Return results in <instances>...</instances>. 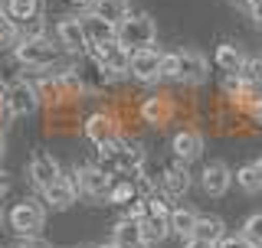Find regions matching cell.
Wrapping results in <instances>:
<instances>
[{
	"instance_id": "6da1fadb",
	"label": "cell",
	"mask_w": 262,
	"mask_h": 248,
	"mask_svg": "<svg viewBox=\"0 0 262 248\" xmlns=\"http://www.w3.org/2000/svg\"><path fill=\"white\" fill-rule=\"evenodd\" d=\"M13 56L27 69H53L62 59V46H53V39L46 36H33V39H20L13 46Z\"/></svg>"
},
{
	"instance_id": "7a4b0ae2",
	"label": "cell",
	"mask_w": 262,
	"mask_h": 248,
	"mask_svg": "<svg viewBox=\"0 0 262 248\" xmlns=\"http://www.w3.org/2000/svg\"><path fill=\"white\" fill-rule=\"evenodd\" d=\"M154 39H158V27L147 13H128L125 20L118 23V43L128 46L131 53L138 49H151Z\"/></svg>"
},
{
	"instance_id": "3957f363",
	"label": "cell",
	"mask_w": 262,
	"mask_h": 248,
	"mask_svg": "<svg viewBox=\"0 0 262 248\" xmlns=\"http://www.w3.org/2000/svg\"><path fill=\"white\" fill-rule=\"evenodd\" d=\"M89 49H92V59L102 65L108 76L131 72V49L121 46L118 39H112V43H98V46H89Z\"/></svg>"
},
{
	"instance_id": "277c9868",
	"label": "cell",
	"mask_w": 262,
	"mask_h": 248,
	"mask_svg": "<svg viewBox=\"0 0 262 248\" xmlns=\"http://www.w3.org/2000/svg\"><path fill=\"white\" fill-rule=\"evenodd\" d=\"M7 222H10V229H13L16 235H36L39 229H43V222H46V212H43V206H39V203L23 200V203H16L13 209H10Z\"/></svg>"
},
{
	"instance_id": "5b68a950",
	"label": "cell",
	"mask_w": 262,
	"mask_h": 248,
	"mask_svg": "<svg viewBox=\"0 0 262 248\" xmlns=\"http://www.w3.org/2000/svg\"><path fill=\"white\" fill-rule=\"evenodd\" d=\"M4 105H7V111L13 114V118H23V114H30V111H36V105H39V95H36V88L30 85V82H10V85L4 88Z\"/></svg>"
},
{
	"instance_id": "8992f818",
	"label": "cell",
	"mask_w": 262,
	"mask_h": 248,
	"mask_svg": "<svg viewBox=\"0 0 262 248\" xmlns=\"http://www.w3.org/2000/svg\"><path fill=\"white\" fill-rule=\"evenodd\" d=\"M56 39H59V46L66 53H85L89 49L85 27H82V20H76V16H62L56 23Z\"/></svg>"
},
{
	"instance_id": "52a82bcc",
	"label": "cell",
	"mask_w": 262,
	"mask_h": 248,
	"mask_svg": "<svg viewBox=\"0 0 262 248\" xmlns=\"http://www.w3.org/2000/svg\"><path fill=\"white\" fill-rule=\"evenodd\" d=\"M161 62H164V53L158 49H138V53H131V76L138 82H154L161 79Z\"/></svg>"
},
{
	"instance_id": "ba28073f",
	"label": "cell",
	"mask_w": 262,
	"mask_h": 248,
	"mask_svg": "<svg viewBox=\"0 0 262 248\" xmlns=\"http://www.w3.org/2000/svg\"><path fill=\"white\" fill-rule=\"evenodd\" d=\"M79 189L92 200H108L112 193V173L102 167H82L79 170Z\"/></svg>"
},
{
	"instance_id": "9c48e42d",
	"label": "cell",
	"mask_w": 262,
	"mask_h": 248,
	"mask_svg": "<svg viewBox=\"0 0 262 248\" xmlns=\"http://www.w3.org/2000/svg\"><path fill=\"white\" fill-rule=\"evenodd\" d=\"M59 177H62V170H59V163H56L53 154H33V160H30V180L39 189H49Z\"/></svg>"
},
{
	"instance_id": "30bf717a",
	"label": "cell",
	"mask_w": 262,
	"mask_h": 248,
	"mask_svg": "<svg viewBox=\"0 0 262 248\" xmlns=\"http://www.w3.org/2000/svg\"><path fill=\"white\" fill-rule=\"evenodd\" d=\"M82 27H85L89 46H98V43H112V39H118V27H115L112 20H105V16L92 13V10L82 16Z\"/></svg>"
},
{
	"instance_id": "8fae6325",
	"label": "cell",
	"mask_w": 262,
	"mask_h": 248,
	"mask_svg": "<svg viewBox=\"0 0 262 248\" xmlns=\"http://www.w3.org/2000/svg\"><path fill=\"white\" fill-rule=\"evenodd\" d=\"M46 203L53 206V209H69V206H76V196H79V183L69 177H59L49 189H43Z\"/></svg>"
},
{
	"instance_id": "7c38bea8",
	"label": "cell",
	"mask_w": 262,
	"mask_h": 248,
	"mask_svg": "<svg viewBox=\"0 0 262 248\" xmlns=\"http://www.w3.org/2000/svg\"><path fill=\"white\" fill-rule=\"evenodd\" d=\"M229 167L226 163H207L200 173V186H203V193L207 196H223L226 189H229Z\"/></svg>"
},
{
	"instance_id": "4fadbf2b",
	"label": "cell",
	"mask_w": 262,
	"mask_h": 248,
	"mask_svg": "<svg viewBox=\"0 0 262 248\" xmlns=\"http://www.w3.org/2000/svg\"><path fill=\"white\" fill-rule=\"evenodd\" d=\"M170 147H174V157L177 160H196V157L203 154V137L196 134V131H177L174 140H170Z\"/></svg>"
},
{
	"instance_id": "5bb4252c",
	"label": "cell",
	"mask_w": 262,
	"mask_h": 248,
	"mask_svg": "<svg viewBox=\"0 0 262 248\" xmlns=\"http://www.w3.org/2000/svg\"><path fill=\"white\" fill-rule=\"evenodd\" d=\"M85 137L92 140L95 147H102V144H108V140L118 137V131H115V121H112V114H92V118L85 121Z\"/></svg>"
},
{
	"instance_id": "9a60e30c",
	"label": "cell",
	"mask_w": 262,
	"mask_h": 248,
	"mask_svg": "<svg viewBox=\"0 0 262 248\" xmlns=\"http://www.w3.org/2000/svg\"><path fill=\"white\" fill-rule=\"evenodd\" d=\"M112 242H118L121 248H144V229H141V219H121L118 226H115V238Z\"/></svg>"
},
{
	"instance_id": "2e32d148",
	"label": "cell",
	"mask_w": 262,
	"mask_h": 248,
	"mask_svg": "<svg viewBox=\"0 0 262 248\" xmlns=\"http://www.w3.org/2000/svg\"><path fill=\"white\" fill-rule=\"evenodd\" d=\"M207 79V59H203L200 53H193V49H187V53H180V82H203Z\"/></svg>"
},
{
	"instance_id": "e0dca14e",
	"label": "cell",
	"mask_w": 262,
	"mask_h": 248,
	"mask_svg": "<svg viewBox=\"0 0 262 248\" xmlns=\"http://www.w3.org/2000/svg\"><path fill=\"white\" fill-rule=\"evenodd\" d=\"M161 183H164V193L177 200V196H184L187 189H190V173H187V167L174 163V167H167V170H164Z\"/></svg>"
},
{
	"instance_id": "ac0fdd59",
	"label": "cell",
	"mask_w": 262,
	"mask_h": 248,
	"mask_svg": "<svg viewBox=\"0 0 262 248\" xmlns=\"http://www.w3.org/2000/svg\"><path fill=\"white\" fill-rule=\"evenodd\" d=\"M216 65L226 72V76H243V65H246L243 49L233 46V43H223V46L216 49Z\"/></svg>"
},
{
	"instance_id": "d6986e66",
	"label": "cell",
	"mask_w": 262,
	"mask_h": 248,
	"mask_svg": "<svg viewBox=\"0 0 262 248\" xmlns=\"http://www.w3.org/2000/svg\"><path fill=\"white\" fill-rule=\"evenodd\" d=\"M223 219H216V216H200L196 219V229H193V235L190 238H203V242H216L220 245V238H223Z\"/></svg>"
},
{
	"instance_id": "ffe728a7",
	"label": "cell",
	"mask_w": 262,
	"mask_h": 248,
	"mask_svg": "<svg viewBox=\"0 0 262 248\" xmlns=\"http://www.w3.org/2000/svg\"><path fill=\"white\" fill-rule=\"evenodd\" d=\"M89 10L98 13V16H105V20H112L115 27H118V23H121V20H125V16L131 13L125 0H95V4L89 7Z\"/></svg>"
},
{
	"instance_id": "44dd1931",
	"label": "cell",
	"mask_w": 262,
	"mask_h": 248,
	"mask_svg": "<svg viewBox=\"0 0 262 248\" xmlns=\"http://www.w3.org/2000/svg\"><path fill=\"white\" fill-rule=\"evenodd\" d=\"M170 111H174V108H170L167 98H147V102L141 105V118L147 124H164L170 118Z\"/></svg>"
},
{
	"instance_id": "7402d4cb",
	"label": "cell",
	"mask_w": 262,
	"mask_h": 248,
	"mask_svg": "<svg viewBox=\"0 0 262 248\" xmlns=\"http://www.w3.org/2000/svg\"><path fill=\"white\" fill-rule=\"evenodd\" d=\"M7 16L16 23H30L39 16V0H10L7 4Z\"/></svg>"
},
{
	"instance_id": "603a6c76",
	"label": "cell",
	"mask_w": 262,
	"mask_h": 248,
	"mask_svg": "<svg viewBox=\"0 0 262 248\" xmlns=\"http://www.w3.org/2000/svg\"><path fill=\"white\" fill-rule=\"evenodd\" d=\"M196 219H200V216H196L193 209H170V232L190 238L193 229H196Z\"/></svg>"
},
{
	"instance_id": "cb8c5ba5",
	"label": "cell",
	"mask_w": 262,
	"mask_h": 248,
	"mask_svg": "<svg viewBox=\"0 0 262 248\" xmlns=\"http://www.w3.org/2000/svg\"><path fill=\"white\" fill-rule=\"evenodd\" d=\"M236 183H239L246 193H259V189H262L259 167H256V163H246V167H239V170H236Z\"/></svg>"
},
{
	"instance_id": "d4e9b609",
	"label": "cell",
	"mask_w": 262,
	"mask_h": 248,
	"mask_svg": "<svg viewBox=\"0 0 262 248\" xmlns=\"http://www.w3.org/2000/svg\"><path fill=\"white\" fill-rule=\"evenodd\" d=\"M141 229H144V242L147 245H154V242H161L164 235L170 232V219H141Z\"/></svg>"
},
{
	"instance_id": "484cf974",
	"label": "cell",
	"mask_w": 262,
	"mask_h": 248,
	"mask_svg": "<svg viewBox=\"0 0 262 248\" xmlns=\"http://www.w3.org/2000/svg\"><path fill=\"white\" fill-rule=\"evenodd\" d=\"M243 79H246V82H252V85H262V53H252V56H246Z\"/></svg>"
},
{
	"instance_id": "4316f807",
	"label": "cell",
	"mask_w": 262,
	"mask_h": 248,
	"mask_svg": "<svg viewBox=\"0 0 262 248\" xmlns=\"http://www.w3.org/2000/svg\"><path fill=\"white\" fill-rule=\"evenodd\" d=\"M243 235L249 238L252 245H259V248H262V212H256V216H249V219H246Z\"/></svg>"
},
{
	"instance_id": "83f0119b",
	"label": "cell",
	"mask_w": 262,
	"mask_h": 248,
	"mask_svg": "<svg viewBox=\"0 0 262 248\" xmlns=\"http://www.w3.org/2000/svg\"><path fill=\"white\" fill-rule=\"evenodd\" d=\"M131 200H135V183H118V186H112L108 203H115V206H128Z\"/></svg>"
},
{
	"instance_id": "f1b7e54d",
	"label": "cell",
	"mask_w": 262,
	"mask_h": 248,
	"mask_svg": "<svg viewBox=\"0 0 262 248\" xmlns=\"http://www.w3.org/2000/svg\"><path fill=\"white\" fill-rule=\"evenodd\" d=\"M161 79H180V53H164Z\"/></svg>"
},
{
	"instance_id": "f546056e",
	"label": "cell",
	"mask_w": 262,
	"mask_h": 248,
	"mask_svg": "<svg viewBox=\"0 0 262 248\" xmlns=\"http://www.w3.org/2000/svg\"><path fill=\"white\" fill-rule=\"evenodd\" d=\"M10 43H20V36H16V20H7V16L0 13V46H10Z\"/></svg>"
},
{
	"instance_id": "4dcf8cb0",
	"label": "cell",
	"mask_w": 262,
	"mask_h": 248,
	"mask_svg": "<svg viewBox=\"0 0 262 248\" xmlns=\"http://www.w3.org/2000/svg\"><path fill=\"white\" fill-rule=\"evenodd\" d=\"M223 88H226V95H236V98H243V92L249 88V82H246L243 76H226Z\"/></svg>"
},
{
	"instance_id": "1f68e13d",
	"label": "cell",
	"mask_w": 262,
	"mask_h": 248,
	"mask_svg": "<svg viewBox=\"0 0 262 248\" xmlns=\"http://www.w3.org/2000/svg\"><path fill=\"white\" fill-rule=\"evenodd\" d=\"M216 248H259V245H252L246 235H223Z\"/></svg>"
},
{
	"instance_id": "d6a6232c",
	"label": "cell",
	"mask_w": 262,
	"mask_h": 248,
	"mask_svg": "<svg viewBox=\"0 0 262 248\" xmlns=\"http://www.w3.org/2000/svg\"><path fill=\"white\" fill-rule=\"evenodd\" d=\"M249 13H252V20H256V27H262V0H252Z\"/></svg>"
},
{
	"instance_id": "836d02e7",
	"label": "cell",
	"mask_w": 262,
	"mask_h": 248,
	"mask_svg": "<svg viewBox=\"0 0 262 248\" xmlns=\"http://www.w3.org/2000/svg\"><path fill=\"white\" fill-rule=\"evenodd\" d=\"M246 108H249V114H252L256 121H262V98H256V102H249Z\"/></svg>"
},
{
	"instance_id": "e575fe53",
	"label": "cell",
	"mask_w": 262,
	"mask_h": 248,
	"mask_svg": "<svg viewBox=\"0 0 262 248\" xmlns=\"http://www.w3.org/2000/svg\"><path fill=\"white\" fill-rule=\"evenodd\" d=\"M187 248H216V242H203V238H187Z\"/></svg>"
},
{
	"instance_id": "d590c367",
	"label": "cell",
	"mask_w": 262,
	"mask_h": 248,
	"mask_svg": "<svg viewBox=\"0 0 262 248\" xmlns=\"http://www.w3.org/2000/svg\"><path fill=\"white\" fill-rule=\"evenodd\" d=\"M20 248H49V245H46V242H33V238L27 235V242H23Z\"/></svg>"
},
{
	"instance_id": "8d00e7d4",
	"label": "cell",
	"mask_w": 262,
	"mask_h": 248,
	"mask_svg": "<svg viewBox=\"0 0 262 248\" xmlns=\"http://www.w3.org/2000/svg\"><path fill=\"white\" fill-rule=\"evenodd\" d=\"M69 4H79V7H92L95 0H69Z\"/></svg>"
},
{
	"instance_id": "74e56055",
	"label": "cell",
	"mask_w": 262,
	"mask_h": 248,
	"mask_svg": "<svg viewBox=\"0 0 262 248\" xmlns=\"http://www.w3.org/2000/svg\"><path fill=\"white\" fill-rule=\"evenodd\" d=\"M4 196H7V180L0 177V200H4Z\"/></svg>"
},
{
	"instance_id": "f35d334b",
	"label": "cell",
	"mask_w": 262,
	"mask_h": 248,
	"mask_svg": "<svg viewBox=\"0 0 262 248\" xmlns=\"http://www.w3.org/2000/svg\"><path fill=\"white\" fill-rule=\"evenodd\" d=\"M98 248H121L118 242H108V245H98Z\"/></svg>"
},
{
	"instance_id": "ab89813d",
	"label": "cell",
	"mask_w": 262,
	"mask_h": 248,
	"mask_svg": "<svg viewBox=\"0 0 262 248\" xmlns=\"http://www.w3.org/2000/svg\"><path fill=\"white\" fill-rule=\"evenodd\" d=\"M0 160H4V137H0Z\"/></svg>"
},
{
	"instance_id": "60d3db41",
	"label": "cell",
	"mask_w": 262,
	"mask_h": 248,
	"mask_svg": "<svg viewBox=\"0 0 262 248\" xmlns=\"http://www.w3.org/2000/svg\"><path fill=\"white\" fill-rule=\"evenodd\" d=\"M256 167H259V177H262V160H256Z\"/></svg>"
},
{
	"instance_id": "b9f144b4",
	"label": "cell",
	"mask_w": 262,
	"mask_h": 248,
	"mask_svg": "<svg viewBox=\"0 0 262 248\" xmlns=\"http://www.w3.org/2000/svg\"><path fill=\"white\" fill-rule=\"evenodd\" d=\"M236 4H246V7H249V4H252V0H236Z\"/></svg>"
},
{
	"instance_id": "7bdbcfd3",
	"label": "cell",
	"mask_w": 262,
	"mask_h": 248,
	"mask_svg": "<svg viewBox=\"0 0 262 248\" xmlns=\"http://www.w3.org/2000/svg\"><path fill=\"white\" fill-rule=\"evenodd\" d=\"M0 222H4V212H0Z\"/></svg>"
}]
</instances>
